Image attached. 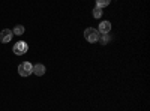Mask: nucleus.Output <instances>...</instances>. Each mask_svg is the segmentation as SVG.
Masks as SVG:
<instances>
[{
  "instance_id": "1",
  "label": "nucleus",
  "mask_w": 150,
  "mask_h": 111,
  "mask_svg": "<svg viewBox=\"0 0 150 111\" xmlns=\"http://www.w3.org/2000/svg\"><path fill=\"white\" fill-rule=\"evenodd\" d=\"M99 36H101V33H99L96 29H93V27H87L86 30H84V39L87 41V42H98V39H99Z\"/></svg>"
},
{
  "instance_id": "2",
  "label": "nucleus",
  "mask_w": 150,
  "mask_h": 111,
  "mask_svg": "<svg viewBox=\"0 0 150 111\" xmlns=\"http://www.w3.org/2000/svg\"><path fill=\"white\" fill-rule=\"evenodd\" d=\"M18 74L21 77H30L33 74V65L29 63V62H23V63L18 66Z\"/></svg>"
},
{
  "instance_id": "3",
  "label": "nucleus",
  "mask_w": 150,
  "mask_h": 111,
  "mask_svg": "<svg viewBox=\"0 0 150 111\" xmlns=\"http://www.w3.org/2000/svg\"><path fill=\"white\" fill-rule=\"evenodd\" d=\"M12 51H14L15 56H23V54H26L29 51V45L27 42H24V41H20L14 45V48H12Z\"/></svg>"
},
{
  "instance_id": "4",
  "label": "nucleus",
  "mask_w": 150,
  "mask_h": 111,
  "mask_svg": "<svg viewBox=\"0 0 150 111\" xmlns=\"http://www.w3.org/2000/svg\"><path fill=\"white\" fill-rule=\"evenodd\" d=\"M12 36H14L12 30H9V29H3L2 32H0V42H3V44H8V42H11Z\"/></svg>"
},
{
  "instance_id": "5",
  "label": "nucleus",
  "mask_w": 150,
  "mask_h": 111,
  "mask_svg": "<svg viewBox=\"0 0 150 111\" xmlns=\"http://www.w3.org/2000/svg\"><path fill=\"white\" fill-rule=\"evenodd\" d=\"M98 32L101 33V35H108L111 32V23L110 21H101V23H99Z\"/></svg>"
},
{
  "instance_id": "6",
  "label": "nucleus",
  "mask_w": 150,
  "mask_h": 111,
  "mask_svg": "<svg viewBox=\"0 0 150 111\" xmlns=\"http://www.w3.org/2000/svg\"><path fill=\"white\" fill-rule=\"evenodd\" d=\"M45 71H47V68H45L42 63L33 65V74H35V75H38V77H42L44 74H45Z\"/></svg>"
},
{
  "instance_id": "7",
  "label": "nucleus",
  "mask_w": 150,
  "mask_h": 111,
  "mask_svg": "<svg viewBox=\"0 0 150 111\" xmlns=\"http://www.w3.org/2000/svg\"><path fill=\"white\" fill-rule=\"evenodd\" d=\"M24 32H26V29H24V26H21V24H18V26L14 27V30H12V33L17 35V36H21Z\"/></svg>"
},
{
  "instance_id": "8",
  "label": "nucleus",
  "mask_w": 150,
  "mask_h": 111,
  "mask_svg": "<svg viewBox=\"0 0 150 111\" xmlns=\"http://www.w3.org/2000/svg\"><path fill=\"white\" fill-rule=\"evenodd\" d=\"M110 2L111 0H96V8H105V6H108L110 5Z\"/></svg>"
},
{
  "instance_id": "9",
  "label": "nucleus",
  "mask_w": 150,
  "mask_h": 111,
  "mask_svg": "<svg viewBox=\"0 0 150 111\" xmlns=\"http://www.w3.org/2000/svg\"><path fill=\"white\" fill-rule=\"evenodd\" d=\"M92 14H93L95 18H101V17H102V9H101V8H93Z\"/></svg>"
},
{
  "instance_id": "10",
  "label": "nucleus",
  "mask_w": 150,
  "mask_h": 111,
  "mask_svg": "<svg viewBox=\"0 0 150 111\" xmlns=\"http://www.w3.org/2000/svg\"><path fill=\"white\" fill-rule=\"evenodd\" d=\"M98 41H101L102 44H107V42L110 41V38H108V35H102V36H99Z\"/></svg>"
}]
</instances>
